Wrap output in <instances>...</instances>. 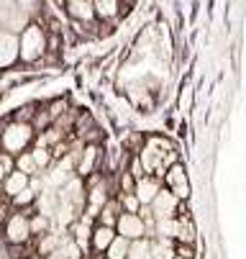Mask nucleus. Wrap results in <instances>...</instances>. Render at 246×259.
<instances>
[{"label": "nucleus", "instance_id": "c756f323", "mask_svg": "<svg viewBox=\"0 0 246 259\" xmlns=\"http://www.w3.org/2000/svg\"><path fill=\"white\" fill-rule=\"evenodd\" d=\"M44 259H64V254H62L59 249H54V251H49V254H46Z\"/></svg>", "mask_w": 246, "mask_h": 259}, {"label": "nucleus", "instance_id": "393cba45", "mask_svg": "<svg viewBox=\"0 0 246 259\" xmlns=\"http://www.w3.org/2000/svg\"><path fill=\"white\" fill-rule=\"evenodd\" d=\"M92 8L100 18H113L118 13V0H92Z\"/></svg>", "mask_w": 246, "mask_h": 259}, {"label": "nucleus", "instance_id": "4be33fe9", "mask_svg": "<svg viewBox=\"0 0 246 259\" xmlns=\"http://www.w3.org/2000/svg\"><path fill=\"white\" fill-rule=\"evenodd\" d=\"M59 251L64 254V259H85V256H87L72 236H67V239L62 236V241H59Z\"/></svg>", "mask_w": 246, "mask_h": 259}, {"label": "nucleus", "instance_id": "7c9ffc66", "mask_svg": "<svg viewBox=\"0 0 246 259\" xmlns=\"http://www.w3.org/2000/svg\"><path fill=\"white\" fill-rule=\"evenodd\" d=\"M23 259H44V256H41V254H36V251H28Z\"/></svg>", "mask_w": 246, "mask_h": 259}, {"label": "nucleus", "instance_id": "dca6fc26", "mask_svg": "<svg viewBox=\"0 0 246 259\" xmlns=\"http://www.w3.org/2000/svg\"><path fill=\"white\" fill-rule=\"evenodd\" d=\"M149 256L152 259H172L174 256V239H149Z\"/></svg>", "mask_w": 246, "mask_h": 259}, {"label": "nucleus", "instance_id": "bb28decb", "mask_svg": "<svg viewBox=\"0 0 246 259\" xmlns=\"http://www.w3.org/2000/svg\"><path fill=\"white\" fill-rule=\"evenodd\" d=\"M11 169H13V157L6 154V152H0V185H3V180H6V175Z\"/></svg>", "mask_w": 246, "mask_h": 259}, {"label": "nucleus", "instance_id": "c85d7f7f", "mask_svg": "<svg viewBox=\"0 0 246 259\" xmlns=\"http://www.w3.org/2000/svg\"><path fill=\"white\" fill-rule=\"evenodd\" d=\"M8 213H11V198L0 193V224L6 221V215H8Z\"/></svg>", "mask_w": 246, "mask_h": 259}, {"label": "nucleus", "instance_id": "f03ea898", "mask_svg": "<svg viewBox=\"0 0 246 259\" xmlns=\"http://www.w3.org/2000/svg\"><path fill=\"white\" fill-rule=\"evenodd\" d=\"M31 139H33L31 123H28V121H13V123L3 131V136H0V146H3L6 154L13 157V154H21V152L28 149Z\"/></svg>", "mask_w": 246, "mask_h": 259}, {"label": "nucleus", "instance_id": "9b49d317", "mask_svg": "<svg viewBox=\"0 0 246 259\" xmlns=\"http://www.w3.org/2000/svg\"><path fill=\"white\" fill-rule=\"evenodd\" d=\"M97 154H100V149H97V146L95 144H87L85 146V149H82V159H77V164H75V175L77 177H90L92 172H95V164H97Z\"/></svg>", "mask_w": 246, "mask_h": 259}, {"label": "nucleus", "instance_id": "ddd939ff", "mask_svg": "<svg viewBox=\"0 0 246 259\" xmlns=\"http://www.w3.org/2000/svg\"><path fill=\"white\" fill-rule=\"evenodd\" d=\"M28 185V175H23V172H18L16 167L6 175V180H3V185H0V193L3 195H8V198H13L18 190H23Z\"/></svg>", "mask_w": 246, "mask_h": 259}, {"label": "nucleus", "instance_id": "423d86ee", "mask_svg": "<svg viewBox=\"0 0 246 259\" xmlns=\"http://www.w3.org/2000/svg\"><path fill=\"white\" fill-rule=\"evenodd\" d=\"M92 226H95V218L87 215V213H80L72 224L67 226V229H69V236L80 244V249H82L85 254H90V234H92Z\"/></svg>", "mask_w": 246, "mask_h": 259}, {"label": "nucleus", "instance_id": "20e7f679", "mask_svg": "<svg viewBox=\"0 0 246 259\" xmlns=\"http://www.w3.org/2000/svg\"><path fill=\"white\" fill-rule=\"evenodd\" d=\"M162 185H167V190H172V195L177 200H190V177L182 162H174L164 169L162 175Z\"/></svg>", "mask_w": 246, "mask_h": 259}, {"label": "nucleus", "instance_id": "f8f14e48", "mask_svg": "<svg viewBox=\"0 0 246 259\" xmlns=\"http://www.w3.org/2000/svg\"><path fill=\"white\" fill-rule=\"evenodd\" d=\"M118 213H121V203H118L116 195H111L108 200L100 205V210H97V215H95V224H100V226H116Z\"/></svg>", "mask_w": 246, "mask_h": 259}, {"label": "nucleus", "instance_id": "9d476101", "mask_svg": "<svg viewBox=\"0 0 246 259\" xmlns=\"http://www.w3.org/2000/svg\"><path fill=\"white\" fill-rule=\"evenodd\" d=\"M113 236H116V229L113 226L95 224L92 226V234H90V251L92 254H103L105 249H108V244L113 241Z\"/></svg>", "mask_w": 246, "mask_h": 259}, {"label": "nucleus", "instance_id": "6e6552de", "mask_svg": "<svg viewBox=\"0 0 246 259\" xmlns=\"http://www.w3.org/2000/svg\"><path fill=\"white\" fill-rule=\"evenodd\" d=\"M159 188H162V180L159 177L141 175V177H136V182H133V195H136V200L141 203V205H149L154 200V195L159 193Z\"/></svg>", "mask_w": 246, "mask_h": 259}, {"label": "nucleus", "instance_id": "4468645a", "mask_svg": "<svg viewBox=\"0 0 246 259\" xmlns=\"http://www.w3.org/2000/svg\"><path fill=\"white\" fill-rule=\"evenodd\" d=\"M67 13L72 16L75 21H92L95 18V8H92V0H67Z\"/></svg>", "mask_w": 246, "mask_h": 259}, {"label": "nucleus", "instance_id": "412c9836", "mask_svg": "<svg viewBox=\"0 0 246 259\" xmlns=\"http://www.w3.org/2000/svg\"><path fill=\"white\" fill-rule=\"evenodd\" d=\"M33 203H36V193H33L28 185L23 190H18L13 198H11V208H16V210H26V208H33Z\"/></svg>", "mask_w": 246, "mask_h": 259}, {"label": "nucleus", "instance_id": "a211bd4d", "mask_svg": "<svg viewBox=\"0 0 246 259\" xmlns=\"http://www.w3.org/2000/svg\"><path fill=\"white\" fill-rule=\"evenodd\" d=\"M28 229H31V239L39 236V234H46L52 229V215H46V213H28Z\"/></svg>", "mask_w": 246, "mask_h": 259}, {"label": "nucleus", "instance_id": "6ab92c4d", "mask_svg": "<svg viewBox=\"0 0 246 259\" xmlns=\"http://www.w3.org/2000/svg\"><path fill=\"white\" fill-rule=\"evenodd\" d=\"M128 244H131V239H123V236H113V241L108 244V249L103 251V256L105 259H126V251H128Z\"/></svg>", "mask_w": 246, "mask_h": 259}, {"label": "nucleus", "instance_id": "f3484780", "mask_svg": "<svg viewBox=\"0 0 246 259\" xmlns=\"http://www.w3.org/2000/svg\"><path fill=\"white\" fill-rule=\"evenodd\" d=\"M31 159H33V164H36L39 172H41V169H49L52 162H54L52 146H46V144H36V146H33V152H31Z\"/></svg>", "mask_w": 246, "mask_h": 259}, {"label": "nucleus", "instance_id": "7ed1b4c3", "mask_svg": "<svg viewBox=\"0 0 246 259\" xmlns=\"http://www.w3.org/2000/svg\"><path fill=\"white\" fill-rule=\"evenodd\" d=\"M28 213H31V208H26V210H16V208H11V213H8L6 221H3V236H6V244H31Z\"/></svg>", "mask_w": 246, "mask_h": 259}, {"label": "nucleus", "instance_id": "aec40b11", "mask_svg": "<svg viewBox=\"0 0 246 259\" xmlns=\"http://www.w3.org/2000/svg\"><path fill=\"white\" fill-rule=\"evenodd\" d=\"M174 234H177V218H157L154 221V236L159 239H174Z\"/></svg>", "mask_w": 246, "mask_h": 259}, {"label": "nucleus", "instance_id": "0eeeda50", "mask_svg": "<svg viewBox=\"0 0 246 259\" xmlns=\"http://www.w3.org/2000/svg\"><path fill=\"white\" fill-rule=\"evenodd\" d=\"M177 205H180V200L174 198L172 190H167L164 185L159 188V193L154 195V200L149 203V208L154 213V221L157 218H172V215H177Z\"/></svg>", "mask_w": 246, "mask_h": 259}, {"label": "nucleus", "instance_id": "39448f33", "mask_svg": "<svg viewBox=\"0 0 246 259\" xmlns=\"http://www.w3.org/2000/svg\"><path fill=\"white\" fill-rule=\"evenodd\" d=\"M116 234L123 236V239H141L144 236V221L138 213H126L121 210L118 218H116Z\"/></svg>", "mask_w": 246, "mask_h": 259}, {"label": "nucleus", "instance_id": "473e14b6", "mask_svg": "<svg viewBox=\"0 0 246 259\" xmlns=\"http://www.w3.org/2000/svg\"><path fill=\"white\" fill-rule=\"evenodd\" d=\"M172 259H185V256H177V254H174V256H172Z\"/></svg>", "mask_w": 246, "mask_h": 259}, {"label": "nucleus", "instance_id": "f257e3e1", "mask_svg": "<svg viewBox=\"0 0 246 259\" xmlns=\"http://www.w3.org/2000/svg\"><path fill=\"white\" fill-rule=\"evenodd\" d=\"M44 54H46V33H44V28L36 26V23H28L18 36V57H21V62L31 64V62L41 59Z\"/></svg>", "mask_w": 246, "mask_h": 259}, {"label": "nucleus", "instance_id": "5701e85b", "mask_svg": "<svg viewBox=\"0 0 246 259\" xmlns=\"http://www.w3.org/2000/svg\"><path fill=\"white\" fill-rule=\"evenodd\" d=\"M146 256H149V239L146 236L131 239L128 251H126V259H146Z\"/></svg>", "mask_w": 246, "mask_h": 259}, {"label": "nucleus", "instance_id": "2f4dec72", "mask_svg": "<svg viewBox=\"0 0 246 259\" xmlns=\"http://www.w3.org/2000/svg\"><path fill=\"white\" fill-rule=\"evenodd\" d=\"M85 259H105V256H103V254H92V251H90V254H87Z\"/></svg>", "mask_w": 246, "mask_h": 259}, {"label": "nucleus", "instance_id": "b1692460", "mask_svg": "<svg viewBox=\"0 0 246 259\" xmlns=\"http://www.w3.org/2000/svg\"><path fill=\"white\" fill-rule=\"evenodd\" d=\"M13 167L18 169V172H23V175H39V169H36V164H33V159H31V152H21L18 157H13Z\"/></svg>", "mask_w": 246, "mask_h": 259}, {"label": "nucleus", "instance_id": "2eb2a0df", "mask_svg": "<svg viewBox=\"0 0 246 259\" xmlns=\"http://www.w3.org/2000/svg\"><path fill=\"white\" fill-rule=\"evenodd\" d=\"M31 241H33V244H31V249H33V251H36V254H41V256H46L49 251L59 249V241H62V236H59V234H54V231L49 229L46 234L33 236Z\"/></svg>", "mask_w": 246, "mask_h": 259}, {"label": "nucleus", "instance_id": "cd10ccee", "mask_svg": "<svg viewBox=\"0 0 246 259\" xmlns=\"http://www.w3.org/2000/svg\"><path fill=\"white\" fill-rule=\"evenodd\" d=\"M36 8H39V0H18V11L26 16H33Z\"/></svg>", "mask_w": 246, "mask_h": 259}, {"label": "nucleus", "instance_id": "1a4fd4ad", "mask_svg": "<svg viewBox=\"0 0 246 259\" xmlns=\"http://www.w3.org/2000/svg\"><path fill=\"white\" fill-rule=\"evenodd\" d=\"M18 59V36L0 28V67H11Z\"/></svg>", "mask_w": 246, "mask_h": 259}, {"label": "nucleus", "instance_id": "a878e982", "mask_svg": "<svg viewBox=\"0 0 246 259\" xmlns=\"http://www.w3.org/2000/svg\"><path fill=\"white\" fill-rule=\"evenodd\" d=\"M174 254H177V256H185V259H195V244L174 241Z\"/></svg>", "mask_w": 246, "mask_h": 259}]
</instances>
